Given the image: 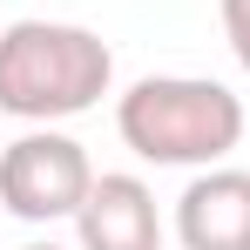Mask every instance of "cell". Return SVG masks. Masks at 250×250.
<instances>
[{
	"instance_id": "4",
	"label": "cell",
	"mask_w": 250,
	"mask_h": 250,
	"mask_svg": "<svg viewBox=\"0 0 250 250\" xmlns=\"http://www.w3.org/2000/svg\"><path fill=\"white\" fill-rule=\"evenodd\" d=\"M176 244L183 250H250V169L209 163L176 196Z\"/></svg>"
},
{
	"instance_id": "5",
	"label": "cell",
	"mask_w": 250,
	"mask_h": 250,
	"mask_svg": "<svg viewBox=\"0 0 250 250\" xmlns=\"http://www.w3.org/2000/svg\"><path fill=\"white\" fill-rule=\"evenodd\" d=\"M75 230H82V250H163L156 189L128 169H108V176H95L88 203L75 209Z\"/></svg>"
},
{
	"instance_id": "3",
	"label": "cell",
	"mask_w": 250,
	"mask_h": 250,
	"mask_svg": "<svg viewBox=\"0 0 250 250\" xmlns=\"http://www.w3.org/2000/svg\"><path fill=\"white\" fill-rule=\"evenodd\" d=\"M95 189V163L75 135H61L54 122H34L27 135H14L0 149V209L21 223H61L75 216Z\"/></svg>"
},
{
	"instance_id": "6",
	"label": "cell",
	"mask_w": 250,
	"mask_h": 250,
	"mask_svg": "<svg viewBox=\"0 0 250 250\" xmlns=\"http://www.w3.org/2000/svg\"><path fill=\"white\" fill-rule=\"evenodd\" d=\"M223 41L237 54V68L250 75V0H223Z\"/></svg>"
},
{
	"instance_id": "2",
	"label": "cell",
	"mask_w": 250,
	"mask_h": 250,
	"mask_svg": "<svg viewBox=\"0 0 250 250\" xmlns=\"http://www.w3.org/2000/svg\"><path fill=\"white\" fill-rule=\"evenodd\" d=\"M115 128L156 169H209L244 142V95L203 75H142L115 102Z\"/></svg>"
},
{
	"instance_id": "1",
	"label": "cell",
	"mask_w": 250,
	"mask_h": 250,
	"mask_svg": "<svg viewBox=\"0 0 250 250\" xmlns=\"http://www.w3.org/2000/svg\"><path fill=\"white\" fill-rule=\"evenodd\" d=\"M115 82V54L95 27L75 21H14L0 27V115L14 122H68L88 115Z\"/></svg>"
},
{
	"instance_id": "7",
	"label": "cell",
	"mask_w": 250,
	"mask_h": 250,
	"mask_svg": "<svg viewBox=\"0 0 250 250\" xmlns=\"http://www.w3.org/2000/svg\"><path fill=\"white\" fill-rule=\"evenodd\" d=\"M21 250H61V244H21Z\"/></svg>"
}]
</instances>
